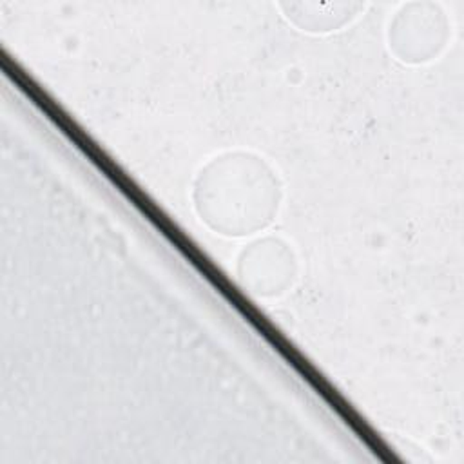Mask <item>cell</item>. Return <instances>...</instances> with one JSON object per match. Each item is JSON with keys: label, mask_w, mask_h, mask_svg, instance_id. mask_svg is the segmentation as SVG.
<instances>
[{"label": "cell", "mask_w": 464, "mask_h": 464, "mask_svg": "<svg viewBox=\"0 0 464 464\" xmlns=\"http://www.w3.org/2000/svg\"><path fill=\"white\" fill-rule=\"evenodd\" d=\"M196 205L214 228L246 234L270 221L277 205V185L261 161L234 154L201 172Z\"/></svg>", "instance_id": "1"}, {"label": "cell", "mask_w": 464, "mask_h": 464, "mask_svg": "<svg viewBox=\"0 0 464 464\" xmlns=\"http://www.w3.org/2000/svg\"><path fill=\"white\" fill-rule=\"evenodd\" d=\"M245 259V277H248L257 292L272 294L286 281L290 274V256L274 241L256 245Z\"/></svg>", "instance_id": "2"}]
</instances>
